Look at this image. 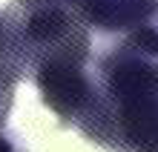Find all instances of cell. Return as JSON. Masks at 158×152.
Masks as SVG:
<instances>
[{"label":"cell","mask_w":158,"mask_h":152,"mask_svg":"<svg viewBox=\"0 0 158 152\" xmlns=\"http://www.w3.org/2000/svg\"><path fill=\"white\" fill-rule=\"evenodd\" d=\"M86 0H15V6H66V9H75L81 14V6Z\"/></svg>","instance_id":"277c9868"},{"label":"cell","mask_w":158,"mask_h":152,"mask_svg":"<svg viewBox=\"0 0 158 152\" xmlns=\"http://www.w3.org/2000/svg\"><path fill=\"white\" fill-rule=\"evenodd\" d=\"M150 152H158V144H155V146H152V149H150Z\"/></svg>","instance_id":"52a82bcc"},{"label":"cell","mask_w":158,"mask_h":152,"mask_svg":"<svg viewBox=\"0 0 158 152\" xmlns=\"http://www.w3.org/2000/svg\"><path fill=\"white\" fill-rule=\"evenodd\" d=\"M6 46L20 72L40 63L89 58V32L83 17L66 6H15L6 12Z\"/></svg>","instance_id":"6da1fadb"},{"label":"cell","mask_w":158,"mask_h":152,"mask_svg":"<svg viewBox=\"0 0 158 152\" xmlns=\"http://www.w3.org/2000/svg\"><path fill=\"white\" fill-rule=\"evenodd\" d=\"M9 55V46H6V14H0V58Z\"/></svg>","instance_id":"8992f818"},{"label":"cell","mask_w":158,"mask_h":152,"mask_svg":"<svg viewBox=\"0 0 158 152\" xmlns=\"http://www.w3.org/2000/svg\"><path fill=\"white\" fill-rule=\"evenodd\" d=\"M158 14V0H86L81 17L86 26L101 32H132L152 23Z\"/></svg>","instance_id":"7a4b0ae2"},{"label":"cell","mask_w":158,"mask_h":152,"mask_svg":"<svg viewBox=\"0 0 158 152\" xmlns=\"http://www.w3.org/2000/svg\"><path fill=\"white\" fill-rule=\"evenodd\" d=\"M0 152H23L15 135H9L6 129H0Z\"/></svg>","instance_id":"5b68a950"},{"label":"cell","mask_w":158,"mask_h":152,"mask_svg":"<svg viewBox=\"0 0 158 152\" xmlns=\"http://www.w3.org/2000/svg\"><path fill=\"white\" fill-rule=\"evenodd\" d=\"M20 66H17L12 58H0V129L6 126V118L15 106V86L20 80Z\"/></svg>","instance_id":"3957f363"}]
</instances>
